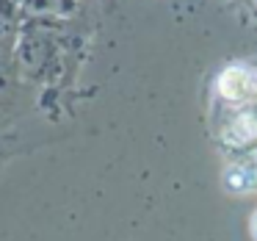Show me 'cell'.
<instances>
[{
    "instance_id": "obj_3",
    "label": "cell",
    "mask_w": 257,
    "mask_h": 241,
    "mask_svg": "<svg viewBox=\"0 0 257 241\" xmlns=\"http://www.w3.org/2000/svg\"><path fill=\"white\" fill-rule=\"evenodd\" d=\"M251 235L257 238V213H254V219H251Z\"/></svg>"
},
{
    "instance_id": "obj_1",
    "label": "cell",
    "mask_w": 257,
    "mask_h": 241,
    "mask_svg": "<svg viewBox=\"0 0 257 241\" xmlns=\"http://www.w3.org/2000/svg\"><path fill=\"white\" fill-rule=\"evenodd\" d=\"M254 183H257V172L251 167H246V164H235V167H229L224 172V186L229 191H235V194H243V191L254 189Z\"/></svg>"
},
{
    "instance_id": "obj_2",
    "label": "cell",
    "mask_w": 257,
    "mask_h": 241,
    "mask_svg": "<svg viewBox=\"0 0 257 241\" xmlns=\"http://www.w3.org/2000/svg\"><path fill=\"white\" fill-rule=\"evenodd\" d=\"M251 86V78L243 72V69L232 67V69H224L221 72V81H218V89H221L224 97H229V100H238V97H243V92Z\"/></svg>"
}]
</instances>
